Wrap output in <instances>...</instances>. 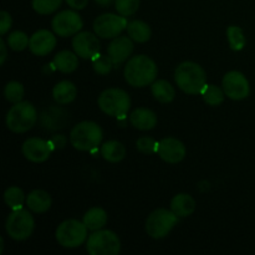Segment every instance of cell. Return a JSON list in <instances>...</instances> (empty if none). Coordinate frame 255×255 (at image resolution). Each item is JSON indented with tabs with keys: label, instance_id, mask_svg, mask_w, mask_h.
Masks as SVG:
<instances>
[{
	"label": "cell",
	"instance_id": "277c9868",
	"mask_svg": "<svg viewBox=\"0 0 255 255\" xmlns=\"http://www.w3.org/2000/svg\"><path fill=\"white\" fill-rule=\"evenodd\" d=\"M37 121V111L32 104L27 101H20L7 111L6 127L15 133H24L30 131Z\"/></svg>",
	"mask_w": 255,
	"mask_h": 255
},
{
	"label": "cell",
	"instance_id": "603a6c76",
	"mask_svg": "<svg viewBox=\"0 0 255 255\" xmlns=\"http://www.w3.org/2000/svg\"><path fill=\"white\" fill-rule=\"evenodd\" d=\"M151 92L157 101L169 104L176 97V90L167 80H157L151 84Z\"/></svg>",
	"mask_w": 255,
	"mask_h": 255
},
{
	"label": "cell",
	"instance_id": "d6a6232c",
	"mask_svg": "<svg viewBox=\"0 0 255 255\" xmlns=\"http://www.w3.org/2000/svg\"><path fill=\"white\" fill-rule=\"evenodd\" d=\"M92 61V67H94L95 72L99 75H107L110 74V71L112 70V66H114V62H112L110 55H96Z\"/></svg>",
	"mask_w": 255,
	"mask_h": 255
},
{
	"label": "cell",
	"instance_id": "4fadbf2b",
	"mask_svg": "<svg viewBox=\"0 0 255 255\" xmlns=\"http://www.w3.org/2000/svg\"><path fill=\"white\" fill-rule=\"evenodd\" d=\"M72 49L81 59L92 60L101 50L99 36L90 31L77 32L72 39Z\"/></svg>",
	"mask_w": 255,
	"mask_h": 255
},
{
	"label": "cell",
	"instance_id": "8992f818",
	"mask_svg": "<svg viewBox=\"0 0 255 255\" xmlns=\"http://www.w3.org/2000/svg\"><path fill=\"white\" fill-rule=\"evenodd\" d=\"M86 251L90 255H117L121 251V241L112 231H95L86 241Z\"/></svg>",
	"mask_w": 255,
	"mask_h": 255
},
{
	"label": "cell",
	"instance_id": "f1b7e54d",
	"mask_svg": "<svg viewBox=\"0 0 255 255\" xmlns=\"http://www.w3.org/2000/svg\"><path fill=\"white\" fill-rule=\"evenodd\" d=\"M227 37H228L229 46L234 51H241V50L244 49L247 44L243 30L239 26H236V25H232V26L227 29Z\"/></svg>",
	"mask_w": 255,
	"mask_h": 255
},
{
	"label": "cell",
	"instance_id": "9a60e30c",
	"mask_svg": "<svg viewBox=\"0 0 255 255\" xmlns=\"http://www.w3.org/2000/svg\"><path fill=\"white\" fill-rule=\"evenodd\" d=\"M157 153L167 163L176 164L179 163L186 157V147L179 139L173 137H167L158 142Z\"/></svg>",
	"mask_w": 255,
	"mask_h": 255
},
{
	"label": "cell",
	"instance_id": "8d00e7d4",
	"mask_svg": "<svg viewBox=\"0 0 255 255\" xmlns=\"http://www.w3.org/2000/svg\"><path fill=\"white\" fill-rule=\"evenodd\" d=\"M65 1L74 10H82L89 4V0H65Z\"/></svg>",
	"mask_w": 255,
	"mask_h": 255
},
{
	"label": "cell",
	"instance_id": "484cf974",
	"mask_svg": "<svg viewBox=\"0 0 255 255\" xmlns=\"http://www.w3.org/2000/svg\"><path fill=\"white\" fill-rule=\"evenodd\" d=\"M127 32H128V36L133 41L139 42V44H143V42L148 41L152 35L149 25L142 21V20H133V21L128 22V25H127Z\"/></svg>",
	"mask_w": 255,
	"mask_h": 255
},
{
	"label": "cell",
	"instance_id": "836d02e7",
	"mask_svg": "<svg viewBox=\"0 0 255 255\" xmlns=\"http://www.w3.org/2000/svg\"><path fill=\"white\" fill-rule=\"evenodd\" d=\"M117 12L122 16H131L136 14L139 7V0H115Z\"/></svg>",
	"mask_w": 255,
	"mask_h": 255
},
{
	"label": "cell",
	"instance_id": "60d3db41",
	"mask_svg": "<svg viewBox=\"0 0 255 255\" xmlns=\"http://www.w3.org/2000/svg\"><path fill=\"white\" fill-rule=\"evenodd\" d=\"M2 248H4V239L0 238V253H2Z\"/></svg>",
	"mask_w": 255,
	"mask_h": 255
},
{
	"label": "cell",
	"instance_id": "74e56055",
	"mask_svg": "<svg viewBox=\"0 0 255 255\" xmlns=\"http://www.w3.org/2000/svg\"><path fill=\"white\" fill-rule=\"evenodd\" d=\"M0 64L4 65L5 61H6V57H7V50H6V44L2 39H0Z\"/></svg>",
	"mask_w": 255,
	"mask_h": 255
},
{
	"label": "cell",
	"instance_id": "30bf717a",
	"mask_svg": "<svg viewBox=\"0 0 255 255\" xmlns=\"http://www.w3.org/2000/svg\"><path fill=\"white\" fill-rule=\"evenodd\" d=\"M126 17L116 14H102L94 21V31L101 39H115L120 36L125 29H127Z\"/></svg>",
	"mask_w": 255,
	"mask_h": 255
},
{
	"label": "cell",
	"instance_id": "d590c367",
	"mask_svg": "<svg viewBox=\"0 0 255 255\" xmlns=\"http://www.w3.org/2000/svg\"><path fill=\"white\" fill-rule=\"evenodd\" d=\"M12 24L11 16L7 11L0 12V35H5L10 30Z\"/></svg>",
	"mask_w": 255,
	"mask_h": 255
},
{
	"label": "cell",
	"instance_id": "83f0119b",
	"mask_svg": "<svg viewBox=\"0 0 255 255\" xmlns=\"http://www.w3.org/2000/svg\"><path fill=\"white\" fill-rule=\"evenodd\" d=\"M4 201L10 209H20L22 208V204L26 202V199L22 189L19 187H9L4 193Z\"/></svg>",
	"mask_w": 255,
	"mask_h": 255
},
{
	"label": "cell",
	"instance_id": "4316f807",
	"mask_svg": "<svg viewBox=\"0 0 255 255\" xmlns=\"http://www.w3.org/2000/svg\"><path fill=\"white\" fill-rule=\"evenodd\" d=\"M201 95L204 102L209 106H219L221 104H223L224 97H226L224 90L213 84H207Z\"/></svg>",
	"mask_w": 255,
	"mask_h": 255
},
{
	"label": "cell",
	"instance_id": "cb8c5ba5",
	"mask_svg": "<svg viewBox=\"0 0 255 255\" xmlns=\"http://www.w3.org/2000/svg\"><path fill=\"white\" fill-rule=\"evenodd\" d=\"M82 222H84L89 231H100V229L106 226L107 213L105 209L100 208V207H94V208H90L85 213Z\"/></svg>",
	"mask_w": 255,
	"mask_h": 255
},
{
	"label": "cell",
	"instance_id": "ac0fdd59",
	"mask_svg": "<svg viewBox=\"0 0 255 255\" xmlns=\"http://www.w3.org/2000/svg\"><path fill=\"white\" fill-rule=\"evenodd\" d=\"M129 122L134 128L139 131H149L157 125V115L146 107L136 109L129 115Z\"/></svg>",
	"mask_w": 255,
	"mask_h": 255
},
{
	"label": "cell",
	"instance_id": "2e32d148",
	"mask_svg": "<svg viewBox=\"0 0 255 255\" xmlns=\"http://www.w3.org/2000/svg\"><path fill=\"white\" fill-rule=\"evenodd\" d=\"M56 46V36L50 30L41 29L31 35L29 49L36 56H46Z\"/></svg>",
	"mask_w": 255,
	"mask_h": 255
},
{
	"label": "cell",
	"instance_id": "7402d4cb",
	"mask_svg": "<svg viewBox=\"0 0 255 255\" xmlns=\"http://www.w3.org/2000/svg\"><path fill=\"white\" fill-rule=\"evenodd\" d=\"M52 64H54L55 69L59 71L64 72V74H70V72H74L79 66V56L75 51L72 52L69 50H64V51L56 54Z\"/></svg>",
	"mask_w": 255,
	"mask_h": 255
},
{
	"label": "cell",
	"instance_id": "f546056e",
	"mask_svg": "<svg viewBox=\"0 0 255 255\" xmlns=\"http://www.w3.org/2000/svg\"><path fill=\"white\" fill-rule=\"evenodd\" d=\"M30 39L25 32L16 30V31H12L11 34H9V36L6 37V44L14 51H22L26 47H29Z\"/></svg>",
	"mask_w": 255,
	"mask_h": 255
},
{
	"label": "cell",
	"instance_id": "9c48e42d",
	"mask_svg": "<svg viewBox=\"0 0 255 255\" xmlns=\"http://www.w3.org/2000/svg\"><path fill=\"white\" fill-rule=\"evenodd\" d=\"M179 217L176 216L171 209L159 208L152 212L146 221V232L151 238L162 239L171 233L177 226Z\"/></svg>",
	"mask_w": 255,
	"mask_h": 255
},
{
	"label": "cell",
	"instance_id": "d4e9b609",
	"mask_svg": "<svg viewBox=\"0 0 255 255\" xmlns=\"http://www.w3.org/2000/svg\"><path fill=\"white\" fill-rule=\"evenodd\" d=\"M100 152H101V156L110 163H117L126 156V148L119 141L105 142L101 146Z\"/></svg>",
	"mask_w": 255,
	"mask_h": 255
},
{
	"label": "cell",
	"instance_id": "5bb4252c",
	"mask_svg": "<svg viewBox=\"0 0 255 255\" xmlns=\"http://www.w3.org/2000/svg\"><path fill=\"white\" fill-rule=\"evenodd\" d=\"M21 152L27 161L34 162V163H42L50 158L51 146L45 139L39 138V137H31L22 143Z\"/></svg>",
	"mask_w": 255,
	"mask_h": 255
},
{
	"label": "cell",
	"instance_id": "7c38bea8",
	"mask_svg": "<svg viewBox=\"0 0 255 255\" xmlns=\"http://www.w3.org/2000/svg\"><path fill=\"white\" fill-rule=\"evenodd\" d=\"M222 89L224 90L226 96H228L234 101H241L247 99L251 94V86L249 81L242 72L229 71L222 81Z\"/></svg>",
	"mask_w": 255,
	"mask_h": 255
},
{
	"label": "cell",
	"instance_id": "ba28073f",
	"mask_svg": "<svg viewBox=\"0 0 255 255\" xmlns=\"http://www.w3.org/2000/svg\"><path fill=\"white\" fill-rule=\"evenodd\" d=\"M5 229L7 236L14 241H25L31 237L35 229L34 217L26 209H12L6 218Z\"/></svg>",
	"mask_w": 255,
	"mask_h": 255
},
{
	"label": "cell",
	"instance_id": "52a82bcc",
	"mask_svg": "<svg viewBox=\"0 0 255 255\" xmlns=\"http://www.w3.org/2000/svg\"><path fill=\"white\" fill-rule=\"evenodd\" d=\"M87 231L89 229L84 222L77 219H67L57 227L55 237L60 246L72 249L82 246L87 241Z\"/></svg>",
	"mask_w": 255,
	"mask_h": 255
},
{
	"label": "cell",
	"instance_id": "d6986e66",
	"mask_svg": "<svg viewBox=\"0 0 255 255\" xmlns=\"http://www.w3.org/2000/svg\"><path fill=\"white\" fill-rule=\"evenodd\" d=\"M51 197L42 189H35L26 197V206L34 213H45L51 208Z\"/></svg>",
	"mask_w": 255,
	"mask_h": 255
},
{
	"label": "cell",
	"instance_id": "4dcf8cb0",
	"mask_svg": "<svg viewBox=\"0 0 255 255\" xmlns=\"http://www.w3.org/2000/svg\"><path fill=\"white\" fill-rule=\"evenodd\" d=\"M24 86H22V84H20L17 81L7 82L4 89L5 99L9 102H11V104H17V102L21 101L22 97H24Z\"/></svg>",
	"mask_w": 255,
	"mask_h": 255
},
{
	"label": "cell",
	"instance_id": "ffe728a7",
	"mask_svg": "<svg viewBox=\"0 0 255 255\" xmlns=\"http://www.w3.org/2000/svg\"><path fill=\"white\" fill-rule=\"evenodd\" d=\"M171 211L179 218H186L196 211V201L187 193H179L171 201Z\"/></svg>",
	"mask_w": 255,
	"mask_h": 255
},
{
	"label": "cell",
	"instance_id": "ab89813d",
	"mask_svg": "<svg viewBox=\"0 0 255 255\" xmlns=\"http://www.w3.org/2000/svg\"><path fill=\"white\" fill-rule=\"evenodd\" d=\"M95 2L102 7H107V6H110L112 2H114V0H95Z\"/></svg>",
	"mask_w": 255,
	"mask_h": 255
},
{
	"label": "cell",
	"instance_id": "6da1fadb",
	"mask_svg": "<svg viewBox=\"0 0 255 255\" xmlns=\"http://www.w3.org/2000/svg\"><path fill=\"white\" fill-rule=\"evenodd\" d=\"M158 69L153 60L147 55L131 57L125 66L124 75L127 84L133 87H146L154 82Z\"/></svg>",
	"mask_w": 255,
	"mask_h": 255
},
{
	"label": "cell",
	"instance_id": "e0dca14e",
	"mask_svg": "<svg viewBox=\"0 0 255 255\" xmlns=\"http://www.w3.org/2000/svg\"><path fill=\"white\" fill-rule=\"evenodd\" d=\"M133 40L129 36H117L110 42L109 51L110 57L115 66L126 61L133 52Z\"/></svg>",
	"mask_w": 255,
	"mask_h": 255
},
{
	"label": "cell",
	"instance_id": "44dd1931",
	"mask_svg": "<svg viewBox=\"0 0 255 255\" xmlns=\"http://www.w3.org/2000/svg\"><path fill=\"white\" fill-rule=\"evenodd\" d=\"M77 89L74 82L69 80L57 82L52 90V97L59 105H69L76 99Z\"/></svg>",
	"mask_w": 255,
	"mask_h": 255
},
{
	"label": "cell",
	"instance_id": "f35d334b",
	"mask_svg": "<svg viewBox=\"0 0 255 255\" xmlns=\"http://www.w3.org/2000/svg\"><path fill=\"white\" fill-rule=\"evenodd\" d=\"M66 143V138L64 136H55L54 138V144L56 147H64Z\"/></svg>",
	"mask_w": 255,
	"mask_h": 255
},
{
	"label": "cell",
	"instance_id": "e575fe53",
	"mask_svg": "<svg viewBox=\"0 0 255 255\" xmlns=\"http://www.w3.org/2000/svg\"><path fill=\"white\" fill-rule=\"evenodd\" d=\"M137 151L143 154H153L158 149V142L154 141L151 137H141L136 142Z\"/></svg>",
	"mask_w": 255,
	"mask_h": 255
},
{
	"label": "cell",
	"instance_id": "3957f363",
	"mask_svg": "<svg viewBox=\"0 0 255 255\" xmlns=\"http://www.w3.org/2000/svg\"><path fill=\"white\" fill-rule=\"evenodd\" d=\"M104 138L102 128L92 121H84L77 124L70 133V143L77 151L92 152L99 148Z\"/></svg>",
	"mask_w": 255,
	"mask_h": 255
},
{
	"label": "cell",
	"instance_id": "8fae6325",
	"mask_svg": "<svg viewBox=\"0 0 255 255\" xmlns=\"http://www.w3.org/2000/svg\"><path fill=\"white\" fill-rule=\"evenodd\" d=\"M52 30L57 36H75L84 26L81 16L74 10H62L57 12L51 21Z\"/></svg>",
	"mask_w": 255,
	"mask_h": 255
},
{
	"label": "cell",
	"instance_id": "7a4b0ae2",
	"mask_svg": "<svg viewBox=\"0 0 255 255\" xmlns=\"http://www.w3.org/2000/svg\"><path fill=\"white\" fill-rule=\"evenodd\" d=\"M174 80L177 86L188 95H201L207 85V75L203 67L192 61H184L177 66Z\"/></svg>",
	"mask_w": 255,
	"mask_h": 255
},
{
	"label": "cell",
	"instance_id": "1f68e13d",
	"mask_svg": "<svg viewBox=\"0 0 255 255\" xmlns=\"http://www.w3.org/2000/svg\"><path fill=\"white\" fill-rule=\"evenodd\" d=\"M31 4L37 14L50 15L61 6L62 0H32Z\"/></svg>",
	"mask_w": 255,
	"mask_h": 255
},
{
	"label": "cell",
	"instance_id": "5b68a950",
	"mask_svg": "<svg viewBox=\"0 0 255 255\" xmlns=\"http://www.w3.org/2000/svg\"><path fill=\"white\" fill-rule=\"evenodd\" d=\"M99 106L104 114L121 119L127 115L131 107V97L125 90L111 87L101 92L99 96Z\"/></svg>",
	"mask_w": 255,
	"mask_h": 255
}]
</instances>
